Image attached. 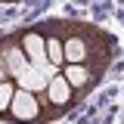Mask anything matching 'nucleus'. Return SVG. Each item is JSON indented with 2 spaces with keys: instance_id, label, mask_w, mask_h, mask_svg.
<instances>
[{
  "instance_id": "1",
  "label": "nucleus",
  "mask_w": 124,
  "mask_h": 124,
  "mask_svg": "<svg viewBox=\"0 0 124 124\" xmlns=\"http://www.w3.org/2000/svg\"><path fill=\"white\" fill-rule=\"evenodd\" d=\"M62 50H65V65H84L99 78L118 59L115 34H108L93 22H78V19H62Z\"/></svg>"
},
{
  "instance_id": "2",
  "label": "nucleus",
  "mask_w": 124,
  "mask_h": 124,
  "mask_svg": "<svg viewBox=\"0 0 124 124\" xmlns=\"http://www.w3.org/2000/svg\"><path fill=\"white\" fill-rule=\"evenodd\" d=\"M59 118L62 115L46 102L44 90L28 93V90H19V87H16L13 102L3 115V121H13V124H50V121H59Z\"/></svg>"
},
{
  "instance_id": "3",
  "label": "nucleus",
  "mask_w": 124,
  "mask_h": 124,
  "mask_svg": "<svg viewBox=\"0 0 124 124\" xmlns=\"http://www.w3.org/2000/svg\"><path fill=\"white\" fill-rule=\"evenodd\" d=\"M16 37H19V44H22V50H25L28 65L46 71V78H56V75H59V68H53V65L46 62V40H44V28H40V25L16 28Z\"/></svg>"
},
{
  "instance_id": "4",
  "label": "nucleus",
  "mask_w": 124,
  "mask_h": 124,
  "mask_svg": "<svg viewBox=\"0 0 124 124\" xmlns=\"http://www.w3.org/2000/svg\"><path fill=\"white\" fill-rule=\"evenodd\" d=\"M0 65L6 68V75L19 78L25 68H28V59H25V50H22V44H19V37H16V31H9V34H0Z\"/></svg>"
},
{
  "instance_id": "5",
  "label": "nucleus",
  "mask_w": 124,
  "mask_h": 124,
  "mask_svg": "<svg viewBox=\"0 0 124 124\" xmlns=\"http://www.w3.org/2000/svg\"><path fill=\"white\" fill-rule=\"evenodd\" d=\"M44 96H46V102L56 108L59 115H68L71 108L81 102L78 99V93L71 90V84L65 81L62 75H56V78H50V84H46V90H44Z\"/></svg>"
},
{
  "instance_id": "6",
  "label": "nucleus",
  "mask_w": 124,
  "mask_h": 124,
  "mask_svg": "<svg viewBox=\"0 0 124 124\" xmlns=\"http://www.w3.org/2000/svg\"><path fill=\"white\" fill-rule=\"evenodd\" d=\"M59 75L71 84V90L78 93V99H87L96 87H99V81L102 78L96 75V71H90V68H84V65H62Z\"/></svg>"
},
{
  "instance_id": "7",
  "label": "nucleus",
  "mask_w": 124,
  "mask_h": 124,
  "mask_svg": "<svg viewBox=\"0 0 124 124\" xmlns=\"http://www.w3.org/2000/svg\"><path fill=\"white\" fill-rule=\"evenodd\" d=\"M46 84H50L46 71L34 68V65H28L22 75L16 78V87H19V90H28V93H40V90H46Z\"/></svg>"
},
{
  "instance_id": "8",
  "label": "nucleus",
  "mask_w": 124,
  "mask_h": 124,
  "mask_svg": "<svg viewBox=\"0 0 124 124\" xmlns=\"http://www.w3.org/2000/svg\"><path fill=\"white\" fill-rule=\"evenodd\" d=\"M13 93H16V81H3L0 84V118L6 115V108L13 102Z\"/></svg>"
},
{
  "instance_id": "9",
  "label": "nucleus",
  "mask_w": 124,
  "mask_h": 124,
  "mask_svg": "<svg viewBox=\"0 0 124 124\" xmlns=\"http://www.w3.org/2000/svg\"><path fill=\"white\" fill-rule=\"evenodd\" d=\"M3 81H13V78L6 75V68H3V65H0V84H3Z\"/></svg>"
},
{
  "instance_id": "10",
  "label": "nucleus",
  "mask_w": 124,
  "mask_h": 124,
  "mask_svg": "<svg viewBox=\"0 0 124 124\" xmlns=\"http://www.w3.org/2000/svg\"><path fill=\"white\" fill-rule=\"evenodd\" d=\"M0 3H6V0H0Z\"/></svg>"
}]
</instances>
